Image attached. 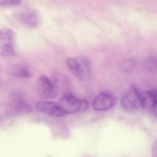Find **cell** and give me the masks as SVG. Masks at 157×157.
<instances>
[{"label":"cell","instance_id":"cell-13","mask_svg":"<svg viewBox=\"0 0 157 157\" xmlns=\"http://www.w3.org/2000/svg\"><path fill=\"white\" fill-rule=\"evenodd\" d=\"M136 66V62L133 59H128L125 60L121 64V69L125 72L132 70Z\"/></svg>","mask_w":157,"mask_h":157},{"label":"cell","instance_id":"cell-1","mask_svg":"<svg viewBox=\"0 0 157 157\" xmlns=\"http://www.w3.org/2000/svg\"><path fill=\"white\" fill-rule=\"evenodd\" d=\"M67 64L72 74L80 80L86 81L91 77L92 67L91 62L88 58H71L67 59Z\"/></svg>","mask_w":157,"mask_h":157},{"label":"cell","instance_id":"cell-3","mask_svg":"<svg viewBox=\"0 0 157 157\" xmlns=\"http://www.w3.org/2000/svg\"><path fill=\"white\" fill-rule=\"evenodd\" d=\"M122 108L128 113H133L141 107L140 93L134 85L128 88L121 99Z\"/></svg>","mask_w":157,"mask_h":157},{"label":"cell","instance_id":"cell-14","mask_svg":"<svg viewBox=\"0 0 157 157\" xmlns=\"http://www.w3.org/2000/svg\"><path fill=\"white\" fill-rule=\"evenodd\" d=\"M21 0H0L2 7H10L17 6L21 3Z\"/></svg>","mask_w":157,"mask_h":157},{"label":"cell","instance_id":"cell-7","mask_svg":"<svg viewBox=\"0 0 157 157\" xmlns=\"http://www.w3.org/2000/svg\"><path fill=\"white\" fill-rule=\"evenodd\" d=\"M31 107L21 96H14L9 102L8 112L10 114H22L31 112Z\"/></svg>","mask_w":157,"mask_h":157},{"label":"cell","instance_id":"cell-16","mask_svg":"<svg viewBox=\"0 0 157 157\" xmlns=\"http://www.w3.org/2000/svg\"><path fill=\"white\" fill-rule=\"evenodd\" d=\"M153 112H154V114L157 117V105H156L155 107H154V109H153Z\"/></svg>","mask_w":157,"mask_h":157},{"label":"cell","instance_id":"cell-11","mask_svg":"<svg viewBox=\"0 0 157 157\" xmlns=\"http://www.w3.org/2000/svg\"><path fill=\"white\" fill-rule=\"evenodd\" d=\"M12 75L17 78H27L31 77L32 74L28 68L22 65H15L10 70Z\"/></svg>","mask_w":157,"mask_h":157},{"label":"cell","instance_id":"cell-12","mask_svg":"<svg viewBox=\"0 0 157 157\" xmlns=\"http://www.w3.org/2000/svg\"><path fill=\"white\" fill-rule=\"evenodd\" d=\"M146 67L149 72L152 73H157V59L150 57L146 60Z\"/></svg>","mask_w":157,"mask_h":157},{"label":"cell","instance_id":"cell-15","mask_svg":"<svg viewBox=\"0 0 157 157\" xmlns=\"http://www.w3.org/2000/svg\"><path fill=\"white\" fill-rule=\"evenodd\" d=\"M151 153L153 157H157V140H156L152 146Z\"/></svg>","mask_w":157,"mask_h":157},{"label":"cell","instance_id":"cell-9","mask_svg":"<svg viewBox=\"0 0 157 157\" xmlns=\"http://www.w3.org/2000/svg\"><path fill=\"white\" fill-rule=\"evenodd\" d=\"M20 22L26 27L33 28L37 27L40 23V18L36 12L26 11L18 15Z\"/></svg>","mask_w":157,"mask_h":157},{"label":"cell","instance_id":"cell-5","mask_svg":"<svg viewBox=\"0 0 157 157\" xmlns=\"http://www.w3.org/2000/svg\"><path fill=\"white\" fill-rule=\"evenodd\" d=\"M37 92L40 98L44 99L53 98L57 96V87L45 76H41L37 83Z\"/></svg>","mask_w":157,"mask_h":157},{"label":"cell","instance_id":"cell-4","mask_svg":"<svg viewBox=\"0 0 157 157\" xmlns=\"http://www.w3.org/2000/svg\"><path fill=\"white\" fill-rule=\"evenodd\" d=\"M0 55L6 57L16 55L14 33L10 28H3L0 32Z\"/></svg>","mask_w":157,"mask_h":157},{"label":"cell","instance_id":"cell-8","mask_svg":"<svg viewBox=\"0 0 157 157\" xmlns=\"http://www.w3.org/2000/svg\"><path fill=\"white\" fill-rule=\"evenodd\" d=\"M36 107L38 111L55 117H61L67 115L59 104L55 102L39 101L36 102Z\"/></svg>","mask_w":157,"mask_h":157},{"label":"cell","instance_id":"cell-10","mask_svg":"<svg viewBox=\"0 0 157 157\" xmlns=\"http://www.w3.org/2000/svg\"><path fill=\"white\" fill-rule=\"evenodd\" d=\"M140 104L144 109H154L157 104V89L148 90L140 93Z\"/></svg>","mask_w":157,"mask_h":157},{"label":"cell","instance_id":"cell-2","mask_svg":"<svg viewBox=\"0 0 157 157\" xmlns=\"http://www.w3.org/2000/svg\"><path fill=\"white\" fill-rule=\"evenodd\" d=\"M58 104L67 115L84 112L89 106L88 101L79 99L71 94H64L59 101Z\"/></svg>","mask_w":157,"mask_h":157},{"label":"cell","instance_id":"cell-6","mask_svg":"<svg viewBox=\"0 0 157 157\" xmlns=\"http://www.w3.org/2000/svg\"><path fill=\"white\" fill-rule=\"evenodd\" d=\"M116 100L113 95L107 93L102 92L98 94L92 104L93 109L98 112L107 111L115 105Z\"/></svg>","mask_w":157,"mask_h":157}]
</instances>
